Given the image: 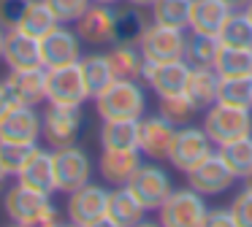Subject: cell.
<instances>
[{
    "instance_id": "obj_1",
    "label": "cell",
    "mask_w": 252,
    "mask_h": 227,
    "mask_svg": "<svg viewBox=\"0 0 252 227\" xmlns=\"http://www.w3.org/2000/svg\"><path fill=\"white\" fill-rule=\"evenodd\" d=\"M3 208H6L8 219L22 225V227H55V225H60V214H57L55 203L49 200V195L38 192V189H30L19 181L6 189Z\"/></svg>"
},
{
    "instance_id": "obj_2",
    "label": "cell",
    "mask_w": 252,
    "mask_h": 227,
    "mask_svg": "<svg viewBox=\"0 0 252 227\" xmlns=\"http://www.w3.org/2000/svg\"><path fill=\"white\" fill-rule=\"evenodd\" d=\"M95 108L103 122L109 119H141L147 111V92L138 81L114 79L100 95H95Z\"/></svg>"
},
{
    "instance_id": "obj_3",
    "label": "cell",
    "mask_w": 252,
    "mask_h": 227,
    "mask_svg": "<svg viewBox=\"0 0 252 227\" xmlns=\"http://www.w3.org/2000/svg\"><path fill=\"white\" fill-rule=\"evenodd\" d=\"M136 43L147 62H171V59H185L187 54V32L182 27L160 25L155 19L141 27Z\"/></svg>"
},
{
    "instance_id": "obj_4",
    "label": "cell",
    "mask_w": 252,
    "mask_h": 227,
    "mask_svg": "<svg viewBox=\"0 0 252 227\" xmlns=\"http://www.w3.org/2000/svg\"><path fill=\"white\" fill-rule=\"evenodd\" d=\"M203 130L214 146L252 135V108H239L228 103H212L203 114Z\"/></svg>"
},
{
    "instance_id": "obj_5",
    "label": "cell",
    "mask_w": 252,
    "mask_h": 227,
    "mask_svg": "<svg viewBox=\"0 0 252 227\" xmlns=\"http://www.w3.org/2000/svg\"><path fill=\"white\" fill-rule=\"evenodd\" d=\"M206 214H209L206 200L192 187L171 189V195L158 208L160 225L165 227H203L206 225Z\"/></svg>"
},
{
    "instance_id": "obj_6",
    "label": "cell",
    "mask_w": 252,
    "mask_h": 227,
    "mask_svg": "<svg viewBox=\"0 0 252 227\" xmlns=\"http://www.w3.org/2000/svg\"><path fill=\"white\" fill-rule=\"evenodd\" d=\"M106 205H109V189L87 181L84 187L68 192V203H65L68 222L79 227L106 225Z\"/></svg>"
},
{
    "instance_id": "obj_7",
    "label": "cell",
    "mask_w": 252,
    "mask_h": 227,
    "mask_svg": "<svg viewBox=\"0 0 252 227\" xmlns=\"http://www.w3.org/2000/svg\"><path fill=\"white\" fill-rule=\"evenodd\" d=\"M52 162H55L57 192H73V189L84 187L93 176V160L79 143L52 149Z\"/></svg>"
},
{
    "instance_id": "obj_8",
    "label": "cell",
    "mask_w": 252,
    "mask_h": 227,
    "mask_svg": "<svg viewBox=\"0 0 252 227\" xmlns=\"http://www.w3.org/2000/svg\"><path fill=\"white\" fill-rule=\"evenodd\" d=\"M122 30V14L114 11V5L106 3H93L84 16L76 22V32L84 43H93V46H109L120 38Z\"/></svg>"
},
{
    "instance_id": "obj_9",
    "label": "cell",
    "mask_w": 252,
    "mask_h": 227,
    "mask_svg": "<svg viewBox=\"0 0 252 227\" xmlns=\"http://www.w3.org/2000/svg\"><path fill=\"white\" fill-rule=\"evenodd\" d=\"M82 106H65V103H49V108L44 111V133L41 138L52 146H71L76 143L79 133H82Z\"/></svg>"
},
{
    "instance_id": "obj_10",
    "label": "cell",
    "mask_w": 252,
    "mask_h": 227,
    "mask_svg": "<svg viewBox=\"0 0 252 227\" xmlns=\"http://www.w3.org/2000/svg\"><path fill=\"white\" fill-rule=\"evenodd\" d=\"M209 151H212V138L206 135V130L185 124V127H176V135L168 146V162L176 170L190 173Z\"/></svg>"
},
{
    "instance_id": "obj_11",
    "label": "cell",
    "mask_w": 252,
    "mask_h": 227,
    "mask_svg": "<svg viewBox=\"0 0 252 227\" xmlns=\"http://www.w3.org/2000/svg\"><path fill=\"white\" fill-rule=\"evenodd\" d=\"M41 133H44V114H38V106L14 103V106L0 116V141L38 143Z\"/></svg>"
},
{
    "instance_id": "obj_12",
    "label": "cell",
    "mask_w": 252,
    "mask_h": 227,
    "mask_svg": "<svg viewBox=\"0 0 252 227\" xmlns=\"http://www.w3.org/2000/svg\"><path fill=\"white\" fill-rule=\"evenodd\" d=\"M125 187L141 200V205L147 211H158L160 205H163V200L171 195L174 184H171V176L160 165H155V162H147V165H144L141 162V168L133 173Z\"/></svg>"
},
{
    "instance_id": "obj_13",
    "label": "cell",
    "mask_w": 252,
    "mask_h": 227,
    "mask_svg": "<svg viewBox=\"0 0 252 227\" xmlns=\"http://www.w3.org/2000/svg\"><path fill=\"white\" fill-rule=\"evenodd\" d=\"M46 70H49V103L84 106L93 97L79 62L60 65V68H46Z\"/></svg>"
},
{
    "instance_id": "obj_14",
    "label": "cell",
    "mask_w": 252,
    "mask_h": 227,
    "mask_svg": "<svg viewBox=\"0 0 252 227\" xmlns=\"http://www.w3.org/2000/svg\"><path fill=\"white\" fill-rule=\"evenodd\" d=\"M187 184L206 198V195H222L225 189H230L236 184V176L228 168V162L222 160L220 151H209V154L187 173Z\"/></svg>"
},
{
    "instance_id": "obj_15",
    "label": "cell",
    "mask_w": 252,
    "mask_h": 227,
    "mask_svg": "<svg viewBox=\"0 0 252 227\" xmlns=\"http://www.w3.org/2000/svg\"><path fill=\"white\" fill-rule=\"evenodd\" d=\"M82 59V38L65 25H55L41 38V62L44 68H60Z\"/></svg>"
},
{
    "instance_id": "obj_16",
    "label": "cell",
    "mask_w": 252,
    "mask_h": 227,
    "mask_svg": "<svg viewBox=\"0 0 252 227\" xmlns=\"http://www.w3.org/2000/svg\"><path fill=\"white\" fill-rule=\"evenodd\" d=\"M3 81H6L14 103L38 106V103L49 100V70H46L44 65H38V68L8 70V76Z\"/></svg>"
},
{
    "instance_id": "obj_17",
    "label": "cell",
    "mask_w": 252,
    "mask_h": 227,
    "mask_svg": "<svg viewBox=\"0 0 252 227\" xmlns=\"http://www.w3.org/2000/svg\"><path fill=\"white\" fill-rule=\"evenodd\" d=\"M192 65L187 59H171V62H147L144 65V76L141 79L149 84V89L158 97H171V95H182L190 79Z\"/></svg>"
},
{
    "instance_id": "obj_18",
    "label": "cell",
    "mask_w": 252,
    "mask_h": 227,
    "mask_svg": "<svg viewBox=\"0 0 252 227\" xmlns=\"http://www.w3.org/2000/svg\"><path fill=\"white\" fill-rule=\"evenodd\" d=\"M176 135V124L165 116H141V133H138V149L149 160H168V146Z\"/></svg>"
},
{
    "instance_id": "obj_19",
    "label": "cell",
    "mask_w": 252,
    "mask_h": 227,
    "mask_svg": "<svg viewBox=\"0 0 252 227\" xmlns=\"http://www.w3.org/2000/svg\"><path fill=\"white\" fill-rule=\"evenodd\" d=\"M141 149H103L98 160L100 178L111 187H125L130 176L141 168Z\"/></svg>"
},
{
    "instance_id": "obj_20",
    "label": "cell",
    "mask_w": 252,
    "mask_h": 227,
    "mask_svg": "<svg viewBox=\"0 0 252 227\" xmlns=\"http://www.w3.org/2000/svg\"><path fill=\"white\" fill-rule=\"evenodd\" d=\"M17 181L25 184V187L30 189H38V192H57V181H55V162H52V151L46 149H38L35 146V151L28 157V162H25L22 168H19L17 173Z\"/></svg>"
},
{
    "instance_id": "obj_21",
    "label": "cell",
    "mask_w": 252,
    "mask_h": 227,
    "mask_svg": "<svg viewBox=\"0 0 252 227\" xmlns=\"http://www.w3.org/2000/svg\"><path fill=\"white\" fill-rule=\"evenodd\" d=\"M147 208L141 200L127 187H117L109 192V205H106V225L111 227H136L144 222Z\"/></svg>"
},
{
    "instance_id": "obj_22",
    "label": "cell",
    "mask_w": 252,
    "mask_h": 227,
    "mask_svg": "<svg viewBox=\"0 0 252 227\" xmlns=\"http://www.w3.org/2000/svg\"><path fill=\"white\" fill-rule=\"evenodd\" d=\"M3 62L8 65V70L44 65L41 62V38H33L22 30H8L6 49H3Z\"/></svg>"
},
{
    "instance_id": "obj_23",
    "label": "cell",
    "mask_w": 252,
    "mask_h": 227,
    "mask_svg": "<svg viewBox=\"0 0 252 227\" xmlns=\"http://www.w3.org/2000/svg\"><path fill=\"white\" fill-rule=\"evenodd\" d=\"M217 86H220V73L212 65H192L185 95L198 111H206L212 103H217Z\"/></svg>"
},
{
    "instance_id": "obj_24",
    "label": "cell",
    "mask_w": 252,
    "mask_h": 227,
    "mask_svg": "<svg viewBox=\"0 0 252 227\" xmlns=\"http://www.w3.org/2000/svg\"><path fill=\"white\" fill-rule=\"evenodd\" d=\"M230 16V8L222 0H192L190 8V32H206V35H220L225 19Z\"/></svg>"
},
{
    "instance_id": "obj_25",
    "label": "cell",
    "mask_w": 252,
    "mask_h": 227,
    "mask_svg": "<svg viewBox=\"0 0 252 227\" xmlns=\"http://www.w3.org/2000/svg\"><path fill=\"white\" fill-rule=\"evenodd\" d=\"M109 62H111V70H114L117 79L141 81L147 59H144V54H141V49H138V43L122 41V43H117V46L109 52Z\"/></svg>"
},
{
    "instance_id": "obj_26",
    "label": "cell",
    "mask_w": 252,
    "mask_h": 227,
    "mask_svg": "<svg viewBox=\"0 0 252 227\" xmlns=\"http://www.w3.org/2000/svg\"><path fill=\"white\" fill-rule=\"evenodd\" d=\"M141 119H109L100 124V146L103 149H138Z\"/></svg>"
},
{
    "instance_id": "obj_27",
    "label": "cell",
    "mask_w": 252,
    "mask_h": 227,
    "mask_svg": "<svg viewBox=\"0 0 252 227\" xmlns=\"http://www.w3.org/2000/svg\"><path fill=\"white\" fill-rule=\"evenodd\" d=\"M55 25H60V22H57V16L52 14V8L44 0H28L17 30L28 32V35H33V38H44Z\"/></svg>"
},
{
    "instance_id": "obj_28",
    "label": "cell",
    "mask_w": 252,
    "mask_h": 227,
    "mask_svg": "<svg viewBox=\"0 0 252 227\" xmlns=\"http://www.w3.org/2000/svg\"><path fill=\"white\" fill-rule=\"evenodd\" d=\"M82 65V73H84V81L90 86V95H100L111 81L117 79L114 70H111V62H109V54H87V57L79 59Z\"/></svg>"
},
{
    "instance_id": "obj_29",
    "label": "cell",
    "mask_w": 252,
    "mask_h": 227,
    "mask_svg": "<svg viewBox=\"0 0 252 227\" xmlns=\"http://www.w3.org/2000/svg\"><path fill=\"white\" fill-rule=\"evenodd\" d=\"M220 76H252V49L220 46V54L212 65Z\"/></svg>"
},
{
    "instance_id": "obj_30",
    "label": "cell",
    "mask_w": 252,
    "mask_h": 227,
    "mask_svg": "<svg viewBox=\"0 0 252 227\" xmlns=\"http://www.w3.org/2000/svg\"><path fill=\"white\" fill-rule=\"evenodd\" d=\"M217 151L222 154V160L228 162V168L233 170L236 178H247L252 173V135L228 141Z\"/></svg>"
},
{
    "instance_id": "obj_31",
    "label": "cell",
    "mask_w": 252,
    "mask_h": 227,
    "mask_svg": "<svg viewBox=\"0 0 252 227\" xmlns=\"http://www.w3.org/2000/svg\"><path fill=\"white\" fill-rule=\"evenodd\" d=\"M217 103L252 108V76H220Z\"/></svg>"
},
{
    "instance_id": "obj_32",
    "label": "cell",
    "mask_w": 252,
    "mask_h": 227,
    "mask_svg": "<svg viewBox=\"0 0 252 227\" xmlns=\"http://www.w3.org/2000/svg\"><path fill=\"white\" fill-rule=\"evenodd\" d=\"M152 19L160 25H171V27H190V8L192 0H155L152 5Z\"/></svg>"
},
{
    "instance_id": "obj_33",
    "label": "cell",
    "mask_w": 252,
    "mask_h": 227,
    "mask_svg": "<svg viewBox=\"0 0 252 227\" xmlns=\"http://www.w3.org/2000/svg\"><path fill=\"white\" fill-rule=\"evenodd\" d=\"M220 35H206V32H190L187 35V54L185 59L190 65H214L220 54Z\"/></svg>"
},
{
    "instance_id": "obj_34",
    "label": "cell",
    "mask_w": 252,
    "mask_h": 227,
    "mask_svg": "<svg viewBox=\"0 0 252 227\" xmlns=\"http://www.w3.org/2000/svg\"><path fill=\"white\" fill-rule=\"evenodd\" d=\"M220 41L225 46H244L252 49V22L244 11H230V16L225 19L222 30H220Z\"/></svg>"
},
{
    "instance_id": "obj_35",
    "label": "cell",
    "mask_w": 252,
    "mask_h": 227,
    "mask_svg": "<svg viewBox=\"0 0 252 227\" xmlns=\"http://www.w3.org/2000/svg\"><path fill=\"white\" fill-rule=\"evenodd\" d=\"M158 114H160V116H165L171 124H176V127H185V124H190V119L198 114V108L192 106V103L187 100V95L182 92V95L160 97Z\"/></svg>"
},
{
    "instance_id": "obj_36",
    "label": "cell",
    "mask_w": 252,
    "mask_h": 227,
    "mask_svg": "<svg viewBox=\"0 0 252 227\" xmlns=\"http://www.w3.org/2000/svg\"><path fill=\"white\" fill-rule=\"evenodd\" d=\"M35 151V143H14V141H0V162L8 168L11 176H17L19 168L28 162V157Z\"/></svg>"
},
{
    "instance_id": "obj_37",
    "label": "cell",
    "mask_w": 252,
    "mask_h": 227,
    "mask_svg": "<svg viewBox=\"0 0 252 227\" xmlns=\"http://www.w3.org/2000/svg\"><path fill=\"white\" fill-rule=\"evenodd\" d=\"M44 3L52 8L60 25H76L84 16V11L93 5V0H44Z\"/></svg>"
},
{
    "instance_id": "obj_38",
    "label": "cell",
    "mask_w": 252,
    "mask_h": 227,
    "mask_svg": "<svg viewBox=\"0 0 252 227\" xmlns=\"http://www.w3.org/2000/svg\"><path fill=\"white\" fill-rule=\"evenodd\" d=\"M230 211L236 216V225L239 227H252V189L244 187L233 195L230 200Z\"/></svg>"
},
{
    "instance_id": "obj_39",
    "label": "cell",
    "mask_w": 252,
    "mask_h": 227,
    "mask_svg": "<svg viewBox=\"0 0 252 227\" xmlns=\"http://www.w3.org/2000/svg\"><path fill=\"white\" fill-rule=\"evenodd\" d=\"M25 5H28V0H0V25L6 30H17Z\"/></svg>"
},
{
    "instance_id": "obj_40",
    "label": "cell",
    "mask_w": 252,
    "mask_h": 227,
    "mask_svg": "<svg viewBox=\"0 0 252 227\" xmlns=\"http://www.w3.org/2000/svg\"><path fill=\"white\" fill-rule=\"evenodd\" d=\"M206 227H236V216L228 208H209L206 214Z\"/></svg>"
},
{
    "instance_id": "obj_41",
    "label": "cell",
    "mask_w": 252,
    "mask_h": 227,
    "mask_svg": "<svg viewBox=\"0 0 252 227\" xmlns=\"http://www.w3.org/2000/svg\"><path fill=\"white\" fill-rule=\"evenodd\" d=\"M11 106H14V97H11V92H8L6 81H0V116H3V114H6Z\"/></svg>"
},
{
    "instance_id": "obj_42",
    "label": "cell",
    "mask_w": 252,
    "mask_h": 227,
    "mask_svg": "<svg viewBox=\"0 0 252 227\" xmlns=\"http://www.w3.org/2000/svg\"><path fill=\"white\" fill-rule=\"evenodd\" d=\"M225 5H228L230 11H244L247 5H250V0H222Z\"/></svg>"
},
{
    "instance_id": "obj_43",
    "label": "cell",
    "mask_w": 252,
    "mask_h": 227,
    "mask_svg": "<svg viewBox=\"0 0 252 227\" xmlns=\"http://www.w3.org/2000/svg\"><path fill=\"white\" fill-rule=\"evenodd\" d=\"M8 178H11V173H8V168L3 165V162H0V189L6 187V181H8Z\"/></svg>"
},
{
    "instance_id": "obj_44",
    "label": "cell",
    "mask_w": 252,
    "mask_h": 227,
    "mask_svg": "<svg viewBox=\"0 0 252 227\" xmlns=\"http://www.w3.org/2000/svg\"><path fill=\"white\" fill-rule=\"evenodd\" d=\"M6 35H8V30L0 25V59H3V49H6Z\"/></svg>"
},
{
    "instance_id": "obj_45",
    "label": "cell",
    "mask_w": 252,
    "mask_h": 227,
    "mask_svg": "<svg viewBox=\"0 0 252 227\" xmlns=\"http://www.w3.org/2000/svg\"><path fill=\"white\" fill-rule=\"evenodd\" d=\"M127 3H130L133 8H144V5H152L155 0H127Z\"/></svg>"
},
{
    "instance_id": "obj_46",
    "label": "cell",
    "mask_w": 252,
    "mask_h": 227,
    "mask_svg": "<svg viewBox=\"0 0 252 227\" xmlns=\"http://www.w3.org/2000/svg\"><path fill=\"white\" fill-rule=\"evenodd\" d=\"M93 3H106V5H114V3H120V0H93Z\"/></svg>"
},
{
    "instance_id": "obj_47",
    "label": "cell",
    "mask_w": 252,
    "mask_h": 227,
    "mask_svg": "<svg viewBox=\"0 0 252 227\" xmlns=\"http://www.w3.org/2000/svg\"><path fill=\"white\" fill-rule=\"evenodd\" d=\"M244 14L250 16V22H252V0H250V5H247V8H244Z\"/></svg>"
}]
</instances>
